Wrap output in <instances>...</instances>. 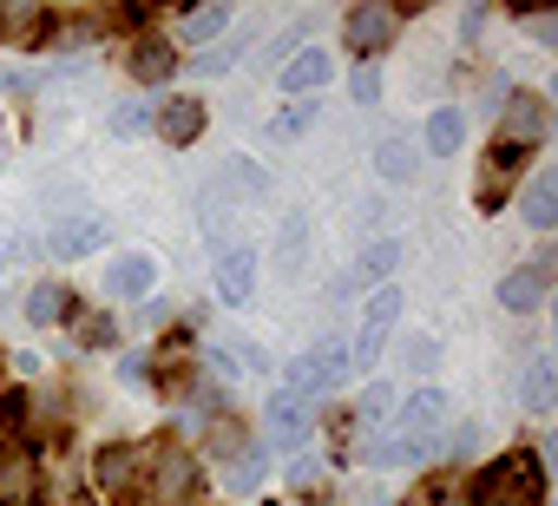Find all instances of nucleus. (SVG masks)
I'll return each instance as SVG.
<instances>
[{"label": "nucleus", "instance_id": "nucleus-1", "mask_svg": "<svg viewBox=\"0 0 558 506\" xmlns=\"http://www.w3.org/2000/svg\"><path fill=\"white\" fill-rule=\"evenodd\" d=\"M447 414H453V401H447L440 388H414V395L401 401L395 441L368 447V460H381V467H421V460H434V447H440V434H447Z\"/></svg>", "mask_w": 558, "mask_h": 506}, {"label": "nucleus", "instance_id": "nucleus-2", "mask_svg": "<svg viewBox=\"0 0 558 506\" xmlns=\"http://www.w3.org/2000/svg\"><path fill=\"white\" fill-rule=\"evenodd\" d=\"M395 323H401V290H395V284H381V290L362 303V316H355V336L342 342V369H349V375L375 369V362L388 356V342H395Z\"/></svg>", "mask_w": 558, "mask_h": 506}, {"label": "nucleus", "instance_id": "nucleus-3", "mask_svg": "<svg viewBox=\"0 0 558 506\" xmlns=\"http://www.w3.org/2000/svg\"><path fill=\"white\" fill-rule=\"evenodd\" d=\"M473 506H545V473H538V454H525V447L499 454V460L480 473Z\"/></svg>", "mask_w": 558, "mask_h": 506}, {"label": "nucleus", "instance_id": "nucleus-4", "mask_svg": "<svg viewBox=\"0 0 558 506\" xmlns=\"http://www.w3.org/2000/svg\"><path fill=\"white\" fill-rule=\"evenodd\" d=\"M395 40H401V8H388V0H362V8H349L342 47H349L355 60H381Z\"/></svg>", "mask_w": 558, "mask_h": 506}, {"label": "nucleus", "instance_id": "nucleus-5", "mask_svg": "<svg viewBox=\"0 0 558 506\" xmlns=\"http://www.w3.org/2000/svg\"><path fill=\"white\" fill-rule=\"evenodd\" d=\"M545 125H551V112H545L538 93H506V106H499V138H493V145L532 152V145H545Z\"/></svg>", "mask_w": 558, "mask_h": 506}, {"label": "nucleus", "instance_id": "nucleus-6", "mask_svg": "<svg viewBox=\"0 0 558 506\" xmlns=\"http://www.w3.org/2000/svg\"><path fill=\"white\" fill-rule=\"evenodd\" d=\"M551 277H558V257H545V250H538V257H525V264L499 284V310H506V316H532V310L545 303Z\"/></svg>", "mask_w": 558, "mask_h": 506}, {"label": "nucleus", "instance_id": "nucleus-7", "mask_svg": "<svg viewBox=\"0 0 558 506\" xmlns=\"http://www.w3.org/2000/svg\"><path fill=\"white\" fill-rule=\"evenodd\" d=\"M342 375H349V369H342V342H316L310 356H296V362H290V395H303V401H310V395L336 388Z\"/></svg>", "mask_w": 558, "mask_h": 506}, {"label": "nucleus", "instance_id": "nucleus-8", "mask_svg": "<svg viewBox=\"0 0 558 506\" xmlns=\"http://www.w3.org/2000/svg\"><path fill=\"white\" fill-rule=\"evenodd\" d=\"M151 506H197V467L178 447L151 460Z\"/></svg>", "mask_w": 558, "mask_h": 506}, {"label": "nucleus", "instance_id": "nucleus-9", "mask_svg": "<svg viewBox=\"0 0 558 506\" xmlns=\"http://www.w3.org/2000/svg\"><path fill=\"white\" fill-rule=\"evenodd\" d=\"M151 284H158V257H151V250H119V257L106 264V297H119V303L151 297Z\"/></svg>", "mask_w": 558, "mask_h": 506}, {"label": "nucleus", "instance_id": "nucleus-10", "mask_svg": "<svg viewBox=\"0 0 558 506\" xmlns=\"http://www.w3.org/2000/svg\"><path fill=\"white\" fill-rule=\"evenodd\" d=\"M250 290H256V243L236 237V243L217 250V297L223 303H250Z\"/></svg>", "mask_w": 558, "mask_h": 506}, {"label": "nucleus", "instance_id": "nucleus-11", "mask_svg": "<svg viewBox=\"0 0 558 506\" xmlns=\"http://www.w3.org/2000/svg\"><path fill=\"white\" fill-rule=\"evenodd\" d=\"M276 80H283L290 99H310V93H323V86L336 80V60H329L323 47H303V53H290L283 67H276Z\"/></svg>", "mask_w": 558, "mask_h": 506}, {"label": "nucleus", "instance_id": "nucleus-12", "mask_svg": "<svg viewBox=\"0 0 558 506\" xmlns=\"http://www.w3.org/2000/svg\"><path fill=\"white\" fill-rule=\"evenodd\" d=\"M401 264V237H375L362 257H355V270H342V284H336V297H355V290H368V284H381L388 270Z\"/></svg>", "mask_w": 558, "mask_h": 506}, {"label": "nucleus", "instance_id": "nucleus-13", "mask_svg": "<svg viewBox=\"0 0 558 506\" xmlns=\"http://www.w3.org/2000/svg\"><path fill=\"white\" fill-rule=\"evenodd\" d=\"M375 178L381 184H414L421 178V152H414L408 132H381L375 138Z\"/></svg>", "mask_w": 558, "mask_h": 506}, {"label": "nucleus", "instance_id": "nucleus-14", "mask_svg": "<svg viewBox=\"0 0 558 506\" xmlns=\"http://www.w3.org/2000/svg\"><path fill=\"white\" fill-rule=\"evenodd\" d=\"M99 243H106V217H60L47 230V250H53V257H66V264H80L86 250H99Z\"/></svg>", "mask_w": 558, "mask_h": 506}, {"label": "nucleus", "instance_id": "nucleus-15", "mask_svg": "<svg viewBox=\"0 0 558 506\" xmlns=\"http://www.w3.org/2000/svg\"><path fill=\"white\" fill-rule=\"evenodd\" d=\"M263 421H269V441H276V447H303V441H310V427H316V421H310V401H303V395H290V388L269 401V414H263Z\"/></svg>", "mask_w": 558, "mask_h": 506}, {"label": "nucleus", "instance_id": "nucleus-16", "mask_svg": "<svg viewBox=\"0 0 558 506\" xmlns=\"http://www.w3.org/2000/svg\"><path fill=\"white\" fill-rule=\"evenodd\" d=\"M269 264H276V277H303L310 270V217L296 210V217H283V230H276V250H269Z\"/></svg>", "mask_w": 558, "mask_h": 506}, {"label": "nucleus", "instance_id": "nucleus-17", "mask_svg": "<svg viewBox=\"0 0 558 506\" xmlns=\"http://www.w3.org/2000/svg\"><path fill=\"white\" fill-rule=\"evenodd\" d=\"M151 125H158V138L165 145H191V138H204V106L197 99H165V106H151Z\"/></svg>", "mask_w": 558, "mask_h": 506}, {"label": "nucleus", "instance_id": "nucleus-18", "mask_svg": "<svg viewBox=\"0 0 558 506\" xmlns=\"http://www.w3.org/2000/svg\"><path fill=\"white\" fill-rule=\"evenodd\" d=\"M519 165H525V152H506V145H493V152H486V165H480V184H473V197H480V210H499V197L512 191V178H519Z\"/></svg>", "mask_w": 558, "mask_h": 506}, {"label": "nucleus", "instance_id": "nucleus-19", "mask_svg": "<svg viewBox=\"0 0 558 506\" xmlns=\"http://www.w3.org/2000/svg\"><path fill=\"white\" fill-rule=\"evenodd\" d=\"M519 210H525V224H532V230H551V224H558V171H532V184H525Z\"/></svg>", "mask_w": 558, "mask_h": 506}, {"label": "nucleus", "instance_id": "nucleus-20", "mask_svg": "<svg viewBox=\"0 0 558 506\" xmlns=\"http://www.w3.org/2000/svg\"><path fill=\"white\" fill-rule=\"evenodd\" d=\"M210 362H217L223 375H263V369H269L263 342H250V336H223V342L210 349Z\"/></svg>", "mask_w": 558, "mask_h": 506}, {"label": "nucleus", "instance_id": "nucleus-21", "mask_svg": "<svg viewBox=\"0 0 558 506\" xmlns=\"http://www.w3.org/2000/svg\"><path fill=\"white\" fill-rule=\"evenodd\" d=\"M401 506H473V493L453 480V473H427V480H414L408 486V499Z\"/></svg>", "mask_w": 558, "mask_h": 506}, {"label": "nucleus", "instance_id": "nucleus-22", "mask_svg": "<svg viewBox=\"0 0 558 506\" xmlns=\"http://www.w3.org/2000/svg\"><path fill=\"white\" fill-rule=\"evenodd\" d=\"M0 506H34V460L0 454Z\"/></svg>", "mask_w": 558, "mask_h": 506}, {"label": "nucleus", "instance_id": "nucleus-23", "mask_svg": "<svg viewBox=\"0 0 558 506\" xmlns=\"http://www.w3.org/2000/svg\"><path fill=\"white\" fill-rule=\"evenodd\" d=\"M171 73H178V53H171L165 40H145V47L132 53V80H138V86H158V80H171Z\"/></svg>", "mask_w": 558, "mask_h": 506}, {"label": "nucleus", "instance_id": "nucleus-24", "mask_svg": "<svg viewBox=\"0 0 558 506\" xmlns=\"http://www.w3.org/2000/svg\"><path fill=\"white\" fill-rule=\"evenodd\" d=\"M217 191H223V197H230V191H236V197H269V171L250 165V158H230L223 178H217Z\"/></svg>", "mask_w": 558, "mask_h": 506}, {"label": "nucleus", "instance_id": "nucleus-25", "mask_svg": "<svg viewBox=\"0 0 558 506\" xmlns=\"http://www.w3.org/2000/svg\"><path fill=\"white\" fill-rule=\"evenodd\" d=\"M316 112H323L316 99H290L283 112H276V119H269V145H290V138H303V132L316 125Z\"/></svg>", "mask_w": 558, "mask_h": 506}, {"label": "nucleus", "instance_id": "nucleus-26", "mask_svg": "<svg viewBox=\"0 0 558 506\" xmlns=\"http://www.w3.org/2000/svg\"><path fill=\"white\" fill-rule=\"evenodd\" d=\"M460 138H466V119H460L453 106H440V112L427 119V152H434V158H453Z\"/></svg>", "mask_w": 558, "mask_h": 506}, {"label": "nucleus", "instance_id": "nucleus-27", "mask_svg": "<svg viewBox=\"0 0 558 506\" xmlns=\"http://www.w3.org/2000/svg\"><path fill=\"white\" fill-rule=\"evenodd\" d=\"M388 408H395V388H388V382H375V388L362 395V408H355V421H349V434H355V441L368 447V434L381 427V414H388Z\"/></svg>", "mask_w": 558, "mask_h": 506}, {"label": "nucleus", "instance_id": "nucleus-28", "mask_svg": "<svg viewBox=\"0 0 558 506\" xmlns=\"http://www.w3.org/2000/svg\"><path fill=\"white\" fill-rule=\"evenodd\" d=\"M519 401H525L532 414H551V356H532V362H525V388H519Z\"/></svg>", "mask_w": 558, "mask_h": 506}, {"label": "nucleus", "instance_id": "nucleus-29", "mask_svg": "<svg viewBox=\"0 0 558 506\" xmlns=\"http://www.w3.org/2000/svg\"><path fill=\"white\" fill-rule=\"evenodd\" d=\"M21 310H27V323H34V329H40V323H60V316H66V290H60V284H34Z\"/></svg>", "mask_w": 558, "mask_h": 506}, {"label": "nucleus", "instance_id": "nucleus-30", "mask_svg": "<svg viewBox=\"0 0 558 506\" xmlns=\"http://www.w3.org/2000/svg\"><path fill=\"white\" fill-rule=\"evenodd\" d=\"M223 27H230V8H197V14H184V21H178V34H184L191 47H204V40H217Z\"/></svg>", "mask_w": 558, "mask_h": 506}, {"label": "nucleus", "instance_id": "nucleus-31", "mask_svg": "<svg viewBox=\"0 0 558 506\" xmlns=\"http://www.w3.org/2000/svg\"><path fill=\"white\" fill-rule=\"evenodd\" d=\"M112 132H119V138H138V132H151V106H145V99H125V106H112Z\"/></svg>", "mask_w": 558, "mask_h": 506}, {"label": "nucleus", "instance_id": "nucleus-32", "mask_svg": "<svg viewBox=\"0 0 558 506\" xmlns=\"http://www.w3.org/2000/svg\"><path fill=\"white\" fill-rule=\"evenodd\" d=\"M243 47H250V34H243V40H223V47H210V53H197V73H230V67L243 60Z\"/></svg>", "mask_w": 558, "mask_h": 506}, {"label": "nucleus", "instance_id": "nucleus-33", "mask_svg": "<svg viewBox=\"0 0 558 506\" xmlns=\"http://www.w3.org/2000/svg\"><path fill=\"white\" fill-rule=\"evenodd\" d=\"M256 480H263V454H256V447H243V454L230 460V486H236V493H250Z\"/></svg>", "mask_w": 558, "mask_h": 506}, {"label": "nucleus", "instance_id": "nucleus-34", "mask_svg": "<svg viewBox=\"0 0 558 506\" xmlns=\"http://www.w3.org/2000/svg\"><path fill=\"white\" fill-rule=\"evenodd\" d=\"M401 356H408V369H434V356H440V349H434L427 336H408V349H401Z\"/></svg>", "mask_w": 558, "mask_h": 506}, {"label": "nucleus", "instance_id": "nucleus-35", "mask_svg": "<svg viewBox=\"0 0 558 506\" xmlns=\"http://www.w3.org/2000/svg\"><path fill=\"white\" fill-rule=\"evenodd\" d=\"M355 99L375 106V99H381V80H375V73H355Z\"/></svg>", "mask_w": 558, "mask_h": 506}, {"label": "nucleus", "instance_id": "nucleus-36", "mask_svg": "<svg viewBox=\"0 0 558 506\" xmlns=\"http://www.w3.org/2000/svg\"><path fill=\"white\" fill-rule=\"evenodd\" d=\"M375 217H381V197H362V204H355V224L375 230Z\"/></svg>", "mask_w": 558, "mask_h": 506}, {"label": "nucleus", "instance_id": "nucleus-37", "mask_svg": "<svg viewBox=\"0 0 558 506\" xmlns=\"http://www.w3.org/2000/svg\"><path fill=\"white\" fill-rule=\"evenodd\" d=\"M138 323H145V329H158V323H171V303H145V310H138Z\"/></svg>", "mask_w": 558, "mask_h": 506}, {"label": "nucleus", "instance_id": "nucleus-38", "mask_svg": "<svg viewBox=\"0 0 558 506\" xmlns=\"http://www.w3.org/2000/svg\"><path fill=\"white\" fill-rule=\"evenodd\" d=\"M21 86H34L27 73H8V67H0V93H21Z\"/></svg>", "mask_w": 558, "mask_h": 506}, {"label": "nucleus", "instance_id": "nucleus-39", "mask_svg": "<svg viewBox=\"0 0 558 506\" xmlns=\"http://www.w3.org/2000/svg\"><path fill=\"white\" fill-rule=\"evenodd\" d=\"M0 270H8V243H0Z\"/></svg>", "mask_w": 558, "mask_h": 506}]
</instances>
